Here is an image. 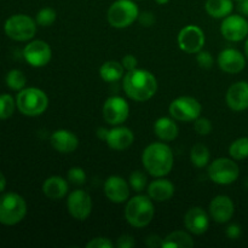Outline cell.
<instances>
[{
	"instance_id": "obj_1",
	"label": "cell",
	"mask_w": 248,
	"mask_h": 248,
	"mask_svg": "<svg viewBox=\"0 0 248 248\" xmlns=\"http://www.w3.org/2000/svg\"><path fill=\"white\" fill-rule=\"evenodd\" d=\"M123 87L127 97L136 102L149 101L157 90V81L154 74L145 69L128 70L124 75Z\"/></svg>"
},
{
	"instance_id": "obj_2",
	"label": "cell",
	"mask_w": 248,
	"mask_h": 248,
	"mask_svg": "<svg viewBox=\"0 0 248 248\" xmlns=\"http://www.w3.org/2000/svg\"><path fill=\"white\" fill-rule=\"evenodd\" d=\"M173 153L162 142H155L148 145L142 154V162L145 171L153 177H165L173 169Z\"/></svg>"
},
{
	"instance_id": "obj_3",
	"label": "cell",
	"mask_w": 248,
	"mask_h": 248,
	"mask_svg": "<svg viewBox=\"0 0 248 248\" xmlns=\"http://www.w3.org/2000/svg\"><path fill=\"white\" fill-rule=\"evenodd\" d=\"M155 208L153 200L148 195H136L127 201L125 218L135 228H144L153 220Z\"/></svg>"
},
{
	"instance_id": "obj_4",
	"label": "cell",
	"mask_w": 248,
	"mask_h": 248,
	"mask_svg": "<svg viewBox=\"0 0 248 248\" xmlns=\"http://www.w3.org/2000/svg\"><path fill=\"white\" fill-rule=\"evenodd\" d=\"M16 104L23 115L39 116L47 109L48 97L38 87H27L18 92Z\"/></svg>"
},
{
	"instance_id": "obj_5",
	"label": "cell",
	"mask_w": 248,
	"mask_h": 248,
	"mask_svg": "<svg viewBox=\"0 0 248 248\" xmlns=\"http://www.w3.org/2000/svg\"><path fill=\"white\" fill-rule=\"evenodd\" d=\"M27 203L21 195L7 193L0 198V223L4 225H16L26 217Z\"/></svg>"
},
{
	"instance_id": "obj_6",
	"label": "cell",
	"mask_w": 248,
	"mask_h": 248,
	"mask_svg": "<svg viewBox=\"0 0 248 248\" xmlns=\"http://www.w3.org/2000/svg\"><path fill=\"white\" fill-rule=\"evenodd\" d=\"M140 16V10L133 0H116L108 10V22L118 29L130 27Z\"/></svg>"
},
{
	"instance_id": "obj_7",
	"label": "cell",
	"mask_w": 248,
	"mask_h": 248,
	"mask_svg": "<svg viewBox=\"0 0 248 248\" xmlns=\"http://www.w3.org/2000/svg\"><path fill=\"white\" fill-rule=\"evenodd\" d=\"M4 31L10 39L16 41H28L36 33V21L28 15H14L6 19Z\"/></svg>"
},
{
	"instance_id": "obj_8",
	"label": "cell",
	"mask_w": 248,
	"mask_h": 248,
	"mask_svg": "<svg viewBox=\"0 0 248 248\" xmlns=\"http://www.w3.org/2000/svg\"><path fill=\"white\" fill-rule=\"evenodd\" d=\"M211 181L219 186H229L234 183L240 174V169L235 161L228 157H219L212 161L207 170Z\"/></svg>"
},
{
	"instance_id": "obj_9",
	"label": "cell",
	"mask_w": 248,
	"mask_h": 248,
	"mask_svg": "<svg viewBox=\"0 0 248 248\" xmlns=\"http://www.w3.org/2000/svg\"><path fill=\"white\" fill-rule=\"evenodd\" d=\"M201 110L202 107L200 102L190 96H182L173 99L169 108L172 118L183 123L195 121L201 115Z\"/></svg>"
},
{
	"instance_id": "obj_10",
	"label": "cell",
	"mask_w": 248,
	"mask_h": 248,
	"mask_svg": "<svg viewBox=\"0 0 248 248\" xmlns=\"http://www.w3.org/2000/svg\"><path fill=\"white\" fill-rule=\"evenodd\" d=\"M102 113L106 123H108L109 125L118 126L127 120L130 115V106L123 97L111 96L104 102Z\"/></svg>"
},
{
	"instance_id": "obj_11",
	"label": "cell",
	"mask_w": 248,
	"mask_h": 248,
	"mask_svg": "<svg viewBox=\"0 0 248 248\" xmlns=\"http://www.w3.org/2000/svg\"><path fill=\"white\" fill-rule=\"evenodd\" d=\"M178 46L186 53H198L205 45V33L202 29L194 24L184 27L178 34Z\"/></svg>"
},
{
	"instance_id": "obj_12",
	"label": "cell",
	"mask_w": 248,
	"mask_h": 248,
	"mask_svg": "<svg viewBox=\"0 0 248 248\" xmlns=\"http://www.w3.org/2000/svg\"><path fill=\"white\" fill-rule=\"evenodd\" d=\"M67 207L70 216L77 220H85L89 218L92 211V199L87 191L82 189L72 191L67 199Z\"/></svg>"
},
{
	"instance_id": "obj_13",
	"label": "cell",
	"mask_w": 248,
	"mask_h": 248,
	"mask_svg": "<svg viewBox=\"0 0 248 248\" xmlns=\"http://www.w3.org/2000/svg\"><path fill=\"white\" fill-rule=\"evenodd\" d=\"M220 33L232 43L244 40L248 36V21L240 15H229L223 19Z\"/></svg>"
},
{
	"instance_id": "obj_14",
	"label": "cell",
	"mask_w": 248,
	"mask_h": 248,
	"mask_svg": "<svg viewBox=\"0 0 248 248\" xmlns=\"http://www.w3.org/2000/svg\"><path fill=\"white\" fill-rule=\"evenodd\" d=\"M24 60L34 68L45 67L52 57L50 45L43 40H33L23 50Z\"/></svg>"
},
{
	"instance_id": "obj_15",
	"label": "cell",
	"mask_w": 248,
	"mask_h": 248,
	"mask_svg": "<svg viewBox=\"0 0 248 248\" xmlns=\"http://www.w3.org/2000/svg\"><path fill=\"white\" fill-rule=\"evenodd\" d=\"M218 67L228 74H237L246 67V58L236 48H225L218 55Z\"/></svg>"
},
{
	"instance_id": "obj_16",
	"label": "cell",
	"mask_w": 248,
	"mask_h": 248,
	"mask_svg": "<svg viewBox=\"0 0 248 248\" xmlns=\"http://www.w3.org/2000/svg\"><path fill=\"white\" fill-rule=\"evenodd\" d=\"M210 216L216 223L224 224L232 218L235 212V206L232 199L227 195H218L211 201Z\"/></svg>"
},
{
	"instance_id": "obj_17",
	"label": "cell",
	"mask_w": 248,
	"mask_h": 248,
	"mask_svg": "<svg viewBox=\"0 0 248 248\" xmlns=\"http://www.w3.org/2000/svg\"><path fill=\"white\" fill-rule=\"evenodd\" d=\"M104 194L114 203H123L130 196V186L120 176H110L104 183Z\"/></svg>"
},
{
	"instance_id": "obj_18",
	"label": "cell",
	"mask_w": 248,
	"mask_h": 248,
	"mask_svg": "<svg viewBox=\"0 0 248 248\" xmlns=\"http://www.w3.org/2000/svg\"><path fill=\"white\" fill-rule=\"evenodd\" d=\"M228 107L234 111L248 109V82L239 81L232 84L225 94Z\"/></svg>"
},
{
	"instance_id": "obj_19",
	"label": "cell",
	"mask_w": 248,
	"mask_h": 248,
	"mask_svg": "<svg viewBox=\"0 0 248 248\" xmlns=\"http://www.w3.org/2000/svg\"><path fill=\"white\" fill-rule=\"evenodd\" d=\"M186 228L194 235H202L210 227V217L201 207H191L184 216Z\"/></svg>"
},
{
	"instance_id": "obj_20",
	"label": "cell",
	"mask_w": 248,
	"mask_h": 248,
	"mask_svg": "<svg viewBox=\"0 0 248 248\" xmlns=\"http://www.w3.org/2000/svg\"><path fill=\"white\" fill-rule=\"evenodd\" d=\"M50 143L58 153L69 154L79 147V138L69 130H57L51 135Z\"/></svg>"
},
{
	"instance_id": "obj_21",
	"label": "cell",
	"mask_w": 248,
	"mask_h": 248,
	"mask_svg": "<svg viewBox=\"0 0 248 248\" xmlns=\"http://www.w3.org/2000/svg\"><path fill=\"white\" fill-rule=\"evenodd\" d=\"M135 140V135L132 131L125 126L118 125L116 127L108 131L106 142L111 149L114 150H125L131 147Z\"/></svg>"
},
{
	"instance_id": "obj_22",
	"label": "cell",
	"mask_w": 248,
	"mask_h": 248,
	"mask_svg": "<svg viewBox=\"0 0 248 248\" xmlns=\"http://www.w3.org/2000/svg\"><path fill=\"white\" fill-rule=\"evenodd\" d=\"M174 194V186L171 181L165 179L162 177L155 179L148 186V196L153 201L164 202L170 200Z\"/></svg>"
},
{
	"instance_id": "obj_23",
	"label": "cell",
	"mask_w": 248,
	"mask_h": 248,
	"mask_svg": "<svg viewBox=\"0 0 248 248\" xmlns=\"http://www.w3.org/2000/svg\"><path fill=\"white\" fill-rule=\"evenodd\" d=\"M68 190H69L68 182L60 176L48 177L43 184L44 195L51 200H61L67 195Z\"/></svg>"
},
{
	"instance_id": "obj_24",
	"label": "cell",
	"mask_w": 248,
	"mask_h": 248,
	"mask_svg": "<svg viewBox=\"0 0 248 248\" xmlns=\"http://www.w3.org/2000/svg\"><path fill=\"white\" fill-rule=\"evenodd\" d=\"M154 132L159 140H164V142H171L177 138L179 128L173 119L164 116V118H160L155 121Z\"/></svg>"
},
{
	"instance_id": "obj_25",
	"label": "cell",
	"mask_w": 248,
	"mask_h": 248,
	"mask_svg": "<svg viewBox=\"0 0 248 248\" xmlns=\"http://www.w3.org/2000/svg\"><path fill=\"white\" fill-rule=\"evenodd\" d=\"M205 9L213 18H225L232 14L234 4L232 0H207Z\"/></svg>"
},
{
	"instance_id": "obj_26",
	"label": "cell",
	"mask_w": 248,
	"mask_h": 248,
	"mask_svg": "<svg viewBox=\"0 0 248 248\" xmlns=\"http://www.w3.org/2000/svg\"><path fill=\"white\" fill-rule=\"evenodd\" d=\"M124 73H125V68L123 67L121 62H116V61L104 62L99 68V75L102 80L106 82L119 81L125 75Z\"/></svg>"
},
{
	"instance_id": "obj_27",
	"label": "cell",
	"mask_w": 248,
	"mask_h": 248,
	"mask_svg": "<svg viewBox=\"0 0 248 248\" xmlns=\"http://www.w3.org/2000/svg\"><path fill=\"white\" fill-rule=\"evenodd\" d=\"M194 246V241L190 235L182 230L171 232L162 242V248H190Z\"/></svg>"
},
{
	"instance_id": "obj_28",
	"label": "cell",
	"mask_w": 248,
	"mask_h": 248,
	"mask_svg": "<svg viewBox=\"0 0 248 248\" xmlns=\"http://www.w3.org/2000/svg\"><path fill=\"white\" fill-rule=\"evenodd\" d=\"M211 154L208 148L202 143H198L194 145L190 150V161L194 166L202 169V167L207 166L210 162Z\"/></svg>"
},
{
	"instance_id": "obj_29",
	"label": "cell",
	"mask_w": 248,
	"mask_h": 248,
	"mask_svg": "<svg viewBox=\"0 0 248 248\" xmlns=\"http://www.w3.org/2000/svg\"><path fill=\"white\" fill-rule=\"evenodd\" d=\"M229 154L234 160H244L248 157V137L237 138L230 144Z\"/></svg>"
},
{
	"instance_id": "obj_30",
	"label": "cell",
	"mask_w": 248,
	"mask_h": 248,
	"mask_svg": "<svg viewBox=\"0 0 248 248\" xmlns=\"http://www.w3.org/2000/svg\"><path fill=\"white\" fill-rule=\"evenodd\" d=\"M6 85L14 91H21L24 89L27 78L24 73L19 69H12L6 75Z\"/></svg>"
},
{
	"instance_id": "obj_31",
	"label": "cell",
	"mask_w": 248,
	"mask_h": 248,
	"mask_svg": "<svg viewBox=\"0 0 248 248\" xmlns=\"http://www.w3.org/2000/svg\"><path fill=\"white\" fill-rule=\"evenodd\" d=\"M16 101L10 94H0V120L11 118L16 108Z\"/></svg>"
},
{
	"instance_id": "obj_32",
	"label": "cell",
	"mask_w": 248,
	"mask_h": 248,
	"mask_svg": "<svg viewBox=\"0 0 248 248\" xmlns=\"http://www.w3.org/2000/svg\"><path fill=\"white\" fill-rule=\"evenodd\" d=\"M56 18H57V14L51 7H44L40 11L36 14L35 21L39 26L41 27H50L55 23Z\"/></svg>"
},
{
	"instance_id": "obj_33",
	"label": "cell",
	"mask_w": 248,
	"mask_h": 248,
	"mask_svg": "<svg viewBox=\"0 0 248 248\" xmlns=\"http://www.w3.org/2000/svg\"><path fill=\"white\" fill-rule=\"evenodd\" d=\"M147 176L143 173L142 171H133L131 173L130 179H128V183H130V186L137 193H140L145 189L147 186Z\"/></svg>"
},
{
	"instance_id": "obj_34",
	"label": "cell",
	"mask_w": 248,
	"mask_h": 248,
	"mask_svg": "<svg viewBox=\"0 0 248 248\" xmlns=\"http://www.w3.org/2000/svg\"><path fill=\"white\" fill-rule=\"evenodd\" d=\"M68 181L74 186H82L86 182V173L81 167H72L68 171Z\"/></svg>"
},
{
	"instance_id": "obj_35",
	"label": "cell",
	"mask_w": 248,
	"mask_h": 248,
	"mask_svg": "<svg viewBox=\"0 0 248 248\" xmlns=\"http://www.w3.org/2000/svg\"><path fill=\"white\" fill-rule=\"evenodd\" d=\"M194 128H195V132L200 136H207L210 135L211 131H212V124L208 120L207 118H203V116H199L195 121H194Z\"/></svg>"
},
{
	"instance_id": "obj_36",
	"label": "cell",
	"mask_w": 248,
	"mask_h": 248,
	"mask_svg": "<svg viewBox=\"0 0 248 248\" xmlns=\"http://www.w3.org/2000/svg\"><path fill=\"white\" fill-rule=\"evenodd\" d=\"M196 62H198L199 67L203 68V69H210L213 67V57L208 51H199L196 55Z\"/></svg>"
},
{
	"instance_id": "obj_37",
	"label": "cell",
	"mask_w": 248,
	"mask_h": 248,
	"mask_svg": "<svg viewBox=\"0 0 248 248\" xmlns=\"http://www.w3.org/2000/svg\"><path fill=\"white\" fill-rule=\"evenodd\" d=\"M87 248H113L114 244L107 237H96L86 244Z\"/></svg>"
},
{
	"instance_id": "obj_38",
	"label": "cell",
	"mask_w": 248,
	"mask_h": 248,
	"mask_svg": "<svg viewBox=\"0 0 248 248\" xmlns=\"http://www.w3.org/2000/svg\"><path fill=\"white\" fill-rule=\"evenodd\" d=\"M138 21H140V26L150 27L155 23V15L150 11H144L142 14H140Z\"/></svg>"
},
{
	"instance_id": "obj_39",
	"label": "cell",
	"mask_w": 248,
	"mask_h": 248,
	"mask_svg": "<svg viewBox=\"0 0 248 248\" xmlns=\"http://www.w3.org/2000/svg\"><path fill=\"white\" fill-rule=\"evenodd\" d=\"M136 241L131 235H121L118 239V242H116V246L119 248H132L135 247Z\"/></svg>"
},
{
	"instance_id": "obj_40",
	"label": "cell",
	"mask_w": 248,
	"mask_h": 248,
	"mask_svg": "<svg viewBox=\"0 0 248 248\" xmlns=\"http://www.w3.org/2000/svg\"><path fill=\"white\" fill-rule=\"evenodd\" d=\"M225 234L230 240H237L242 234L241 227L239 224H230L225 230Z\"/></svg>"
},
{
	"instance_id": "obj_41",
	"label": "cell",
	"mask_w": 248,
	"mask_h": 248,
	"mask_svg": "<svg viewBox=\"0 0 248 248\" xmlns=\"http://www.w3.org/2000/svg\"><path fill=\"white\" fill-rule=\"evenodd\" d=\"M137 58L135 57L133 55H126L125 57H123V60H121V64H123V67L125 68V70H132V69H136L137 68Z\"/></svg>"
},
{
	"instance_id": "obj_42",
	"label": "cell",
	"mask_w": 248,
	"mask_h": 248,
	"mask_svg": "<svg viewBox=\"0 0 248 248\" xmlns=\"http://www.w3.org/2000/svg\"><path fill=\"white\" fill-rule=\"evenodd\" d=\"M162 242H164V240L160 236H157V235H149V236L147 237L145 244H147V246L150 248H156L162 247Z\"/></svg>"
},
{
	"instance_id": "obj_43",
	"label": "cell",
	"mask_w": 248,
	"mask_h": 248,
	"mask_svg": "<svg viewBox=\"0 0 248 248\" xmlns=\"http://www.w3.org/2000/svg\"><path fill=\"white\" fill-rule=\"evenodd\" d=\"M237 10L244 17H248V0H240Z\"/></svg>"
},
{
	"instance_id": "obj_44",
	"label": "cell",
	"mask_w": 248,
	"mask_h": 248,
	"mask_svg": "<svg viewBox=\"0 0 248 248\" xmlns=\"http://www.w3.org/2000/svg\"><path fill=\"white\" fill-rule=\"evenodd\" d=\"M5 188H6V178H5L2 172H0V193L4 191Z\"/></svg>"
},
{
	"instance_id": "obj_45",
	"label": "cell",
	"mask_w": 248,
	"mask_h": 248,
	"mask_svg": "<svg viewBox=\"0 0 248 248\" xmlns=\"http://www.w3.org/2000/svg\"><path fill=\"white\" fill-rule=\"evenodd\" d=\"M108 131L109 130H106V128L101 127V128H98V131H97V135H98V137L101 138V140H106L107 135H108Z\"/></svg>"
},
{
	"instance_id": "obj_46",
	"label": "cell",
	"mask_w": 248,
	"mask_h": 248,
	"mask_svg": "<svg viewBox=\"0 0 248 248\" xmlns=\"http://www.w3.org/2000/svg\"><path fill=\"white\" fill-rule=\"evenodd\" d=\"M245 53H246V57H247V60H248V36H247L246 44H245Z\"/></svg>"
},
{
	"instance_id": "obj_47",
	"label": "cell",
	"mask_w": 248,
	"mask_h": 248,
	"mask_svg": "<svg viewBox=\"0 0 248 248\" xmlns=\"http://www.w3.org/2000/svg\"><path fill=\"white\" fill-rule=\"evenodd\" d=\"M155 1H156L157 4H160V5H165V4H167L170 0H155Z\"/></svg>"
},
{
	"instance_id": "obj_48",
	"label": "cell",
	"mask_w": 248,
	"mask_h": 248,
	"mask_svg": "<svg viewBox=\"0 0 248 248\" xmlns=\"http://www.w3.org/2000/svg\"><path fill=\"white\" fill-rule=\"evenodd\" d=\"M237 1H240V0H237Z\"/></svg>"
}]
</instances>
